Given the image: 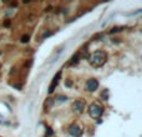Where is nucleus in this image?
I'll return each instance as SVG.
<instances>
[{"instance_id": "nucleus-1", "label": "nucleus", "mask_w": 142, "mask_h": 137, "mask_svg": "<svg viewBox=\"0 0 142 137\" xmlns=\"http://www.w3.org/2000/svg\"><path fill=\"white\" fill-rule=\"evenodd\" d=\"M106 52L102 51V50H97V51H95L92 55L90 56V62L91 65H94V66H102L106 61Z\"/></svg>"}, {"instance_id": "nucleus-2", "label": "nucleus", "mask_w": 142, "mask_h": 137, "mask_svg": "<svg viewBox=\"0 0 142 137\" xmlns=\"http://www.w3.org/2000/svg\"><path fill=\"white\" fill-rule=\"evenodd\" d=\"M89 112H90L91 117L97 118V117H100V116L102 115V112H104V109H102L100 105H97V104H92L90 106V109H89Z\"/></svg>"}, {"instance_id": "nucleus-3", "label": "nucleus", "mask_w": 142, "mask_h": 137, "mask_svg": "<svg viewBox=\"0 0 142 137\" xmlns=\"http://www.w3.org/2000/svg\"><path fill=\"white\" fill-rule=\"evenodd\" d=\"M60 77H61V71H59V72L56 74V76H54L51 84H50V86H49V94H52V92H54L55 87L57 86V82H59V80H60Z\"/></svg>"}, {"instance_id": "nucleus-4", "label": "nucleus", "mask_w": 142, "mask_h": 137, "mask_svg": "<svg viewBox=\"0 0 142 137\" xmlns=\"http://www.w3.org/2000/svg\"><path fill=\"white\" fill-rule=\"evenodd\" d=\"M72 109H74V111L80 114V112H82L85 110V102L82 100H76L74 102V105H72Z\"/></svg>"}, {"instance_id": "nucleus-5", "label": "nucleus", "mask_w": 142, "mask_h": 137, "mask_svg": "<svg viewBox=\"0 0 142 137\" xmlns=\"http://www.w3.org/2000/svg\"><path fill=\"white\" fill-rule=\"evenodd\" d=\"M69 132H70L71 136L74 137H80L82 131H81V128L77 126V125H71L70 126V130H69Z\"/></svg>"}, {"instance_id": "nucleus-6", "label": "nucleus", "mask_w": 142, "mask_h": 137, "mask_svg": "<svg viewBox=\"0 0 142 137\" xmlns=\"http://www.w3.org/2000/svg\"><path fill=\"white\" fill-rule=\"evenodd\" d=\"M86 86H87V90L89 91H95L97 89V86H99V81L95 80V79H91V80L87 81Z\"/></svg>"}, {"instance_id": "nucleus-7", "label": "nucleus", "mask_w": 142, "mask_h": 137, "mask_svg": "<svg viewBox=\"0 0 142 137\" xmlns=\"http://www.w3.org/2000/svg\"><path fill=\"white\" fill-rule=\"evenodd\" d=\"M21 41H23V43H28V41H29V35L23 36V38H21Z\"/></svg>"}, {"instance_id": "nucleus-8", "label": "nucleus", "mask_w": 142, "mask_h": 137, "mask_svg": "<svg viewBox=\"0 0 142 137\" xmlns=\"http://www.w3.org/2000/svg\"><path fill=\"white\" fill-rule=\"evenodd\" d=\"M77 59H79V55H75V56L72 57V61H71V64H74V62H77Z\"/></svg>"}, {"instance_id": "nucleus-9", "label": "nucleus", "mask_w": 142, "mask_h": 137, "mask_svg": "<svg viewBox=\"0 0 142 137\" xmlns=\"http://www.w3.org/2000/svg\"><path fill=\"white\" fill-rule=\"evenodd\" d=\"M121 30V28H114L112 30H111V33H117V31H120Z\"/></svg>"}, {"instance_id": "nucleus-10", "label": "nucleus", "mask_w": 142, "mask_h": 137, "mask_svg": "<svg viewBox=\"0 0 142 137\" xmlns=\"http://www.w3.org/2000/svg\"><path fill=\"white\" fill-rule=\"evenodd\" d=\"M59 100H60V101H66V97H62V96H60Z\"/></svg>"}]
</instances>
